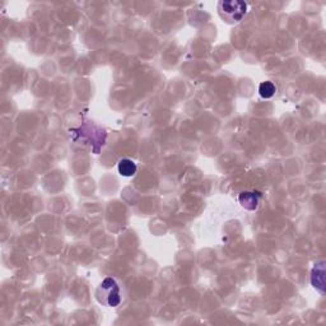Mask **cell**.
Returning <instances> with one entry per match:
<instances>
[{"mask_svg":"<svg viewBox=\"0 0 326 326\" xmlns=\"http://www.w3.org/2000/svg\"><path fill=\"white\" fill-rule=\"evenodd\" d=\"M247 12V4L238 0H229V1H219L218 3V13L219 17L225 23L233 24L240 22Z\"/></svg>","mask_w":326,"mask_h":326,"instance_id":"obj_2","label":"cell"},{"mask_svg":"<svg viewBox=\"0 0 326 326\" xmlns=\"http://www.w3.org/2000/svg\"><path fill=\"white\" fill-rule=\"evenodd\" d=\"M240 203L243 208L247 209V211H255L257 208L260 202V195L259 193H250V191H246V193H242L240 195Z\"/></svg>","mask_w":326,"mask_h":326,"instance_id":"obj_3","label":"cell"},{"mask_svg":"<svg viewBox=\"0 0 326 326\" xmlns=\"http://www.w3.org/2000/svg\"><path fill=\"white\" fill-rule=\"evenodd\" d=\"M96 298L100 303L107 307H116L121 302L120 297V288L117 283L112 278H106V279L100 284L96 292Z\"/></svg>","mask_w":326,"mask_h":326,"instance_id":"obj_1","label":"cell"},{"mask_svg":"<svg viewBox=\"0 0 326 326\" xmlns=\"http://www.w3.org/2000/svg\"><path fill=\"white\" fill-rule=\"evenodd\" d=\"M117 170H118V173L124 177L134 176L136 172V165L134 163V161H131V159L122 158L121 161L118 162Z\"/></svg>","mask_w":326,"mask_h":326,"instance_id":"obj_4","label":"cell"},{"mask_svg":"<svg viewBox=\"0 0 326 326\" xmlns=\"http://www.w3.org/2000/svg\"><path fill=\"white\" fill-rule=\"evenodd\" d=\"M275 91H277V88L271 82H263L259 87V95L265 100L271 99L275 95Z\"/></svg>","mask_w":326,"mask_h":326,"instance_id":"obj_5","label":"cell"}]
</instances>
